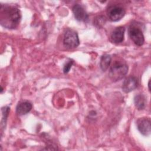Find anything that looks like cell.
Listing matches in <instances>:
<instances>
[{"label": "cell", "instance_id": "6da1fadb", "mask_svg": "<svg viewBox=\"0 0 151 151\" xmlns=\"http://www.w3.org/2000/svg\"><path fill=\"white\" fill-rule=\"evenodd\" d=\"M0 23L8 29L15 28L20 22L21 14L16 6L8 5H1Z\"/></svg>", "mask_w": 151, "mask_h": 151}, {"label": "cell", "instance_id": "7a4b0ae2", "mask_svg": "<svg viewBox=\"0 0 151 151\" xmlns=\"http://www.w3.org/2000/svg\"><path fill=\"white\" fill-rule=\"evenodd\" d=\"M128 65L123 61L115 60L110 67L109 76L113 81L122 79L128 72Z\"/></svg>", "mask_w": 151, "mask_h": 151}, {"label": "cell", "instance_id": "3957f363", "mask_svg": "<svg viewBox=\"0 0 151 151\" xmlns=\"http://www.w3.org/2000/svg\"><path fill=\"white\" fill-rule=\"evenodd\" d=\"M63 44L68 48H74L80 44V40L77 32L73 29H67L64 35Z\"/></svg>", "mask_w": 151, "mask_h": 151}, {"label": "cell", "instance_id": "277c9868", "mask_svg": "<svg viewBox=\"0 0 151 151\" xmlns=\"http://www.w3.org/2000/svg\"><path fill=\"white\" fill-rule=\"evenodd\" d=\"M125 14L126 11L124 8L117 5H111L107 9V14L109 19L113 22L120 20Z\"/></svg>", "mask_w": 151, "mask_h": 151}, {"label": "cell", "instance_id": "5b68a950", "mask_svg": "<svg viewBox=\"0 0 151 151\" xmlns=\"http://www.w3.org/2000/svg\"><path fill=\"white\" fill-rule=\"evenodd\" d=\"M128 34L133 42L138 46H141L145 41L144 35L142 30L133 25H130L128 29Z\"/></svg>", "mask_w": 151, "mask_h": 151}, {"label": "cell", "instance_id": "8992f818", "mask_svg": "<svg viewBox=\"0 0 151 151\" xmlns=\"http://www.w3.org/2000/svg\"><path fill=\"white\" fill-rule=\"evenodd\" d=\"M137 127L140 133L145 136H148L151 133V121L149 117L139 118L136 122Z\"/></svg>", "mask_w": 151, "mask_h": 151}, {"label": "cell", "instance_id": "52a82bcc", "mask_svg": "<svg viewBox=\"0 0 151 151\" xmlns=\"http://www.w3.org/2000/svg\"><path fill=\"white\" fill-rule=\"evenodd\" d=\"M73 12L75 18L78 21L86 22L88 19V15L87 13L81 5H74L73 7Z\"/></svg>", "mask_w": 151, "mask_h": 151}, {"label": "cell", "instance_id": "ba28073f", "mask_svg": "<svg viewBox=\"0 0 151 151\" xmlns=\"http://www.w3.org/2000/svg\"><path fill=\"white\" fill-rule=\"evenodd\" d=\"M138 86V80L134 76H130L126 78L122 84V90L125 93H129L135 88Z\"/></svg>", "mask_w": 151, "mask_h": 151}, {"label": "cell", "instance_id": "9c48e42d", "mask_svg": "<svg viewBox=\"0 0 151 151\" xmlns=\"http://www.w3.org/2000/svg\"><path fill=\"white\" fill-rule=\"evenodd\" d=\"M125 28L122 26L116 28L111 34V40L115 44H119L123 41Z\"/></svg>", "mask_w": 151, "mask_h": 151}, {"label": "cell", "instance_id": "30bf717a", "mask_svg": "<svg viewBox=\"0 0 151 151\" xmlns=\"http://www.w3.org/2000/svg\"><path fill=\"white\" fill-rule=\"evenodd\" d=\"M32 105L28 101H23L19 102L16 107V113L19 115L22 116L28 113L32 109Z\"/></svg>", "mask_w": 151, "mask_h": 151}, {"label": "cell", "instance_id": "8fae6325", "mask_svg": "<svg viewBox=\"0 0 151 151\" xmlns=\"http://www.w3.org/2000/svg\"><path fill=\"white\" fill-rule=\"evenodd\" d=\"M134 103L136 107L139 110H143L146 105V99L143 94H137L134 98Z\"/></svg>", "mask_w": 151, "mask_h": 151}, {"label": "cell", "instance_id": "7c38bea8", "mask_svg": "<svg viewBox=\"0 0 151 151\" xmlns=\"http://www.w3.org/2000/svg\"><path fill=\"white\" fill-rule=\"evenodd\" d=\"M111 57L109 54H104L101 57L100 61V66L102 71H106L111 64Z\"/></svg>", "mask_w": 151, "mask_h": 151}, {"label": "cell", "instance_id": "4fadbf2b", "mask_svg": "<svg viewBox=\"0 0 151 151\" xmlns=\"http://www.w3.org/2000/svg\"><path fill=\"white\" fill-rule=\"evenodd\" d=\"M1 110H2V119L1 120V126H2V128H4L6 126V122L7 117L8 116L9 111H10V108L8 106H5L1 109Z\"/></svg>", "mask_w": 151, "mask_h": 151}, {"label": "cell", "instance_id": "5bb4252c", "mask_svg": "<svg viewBox=\"0 0 151 151\" xmlns=\"http://www.w3.org/2000/svg\"><path fill=\"white\" fill-rule=\"evenodd\" d=\"M73 63H74V61L72 60H69L68 61H67V63H65V64L64 65V67H63V72L64 74H67L69 72Z\"/></svg>", "mask_w": 151, "mask_h": 151}, {"label": "cell", "instance_id": "9a60e30c", "mask_svg": "<svg viewBox=\"0 0 151 151\" xmlns=\"http://www.w3.org/2000/svg\"><path fill=\"white\" fill-rule=\"evenodd\" d=\"M101 16L98 17V18L96 19V21L94 22V24L98 25V27H100L101 25H103V24H104L105 22L104 21H105V19H104L105 18L103 17V18H101Z\"/></svg>", "mask_w": 151, "mask_h": 151}, {"label": "cell", "instance_id": "2e32d148", "mask_svg": "<svg viewBox=\"0 0 151 151\" xmlns=\"http://www.w3.org/2000/svg\"><path fill=\"white\" fill-rule=\"evenodd\" d=\"M148 87H149V91H150V80L149 81V83H148Z\"/></svg>", "mask_w": 151, "mask_h": 151}, {"label": "cell", "instance_id": "e0dca14e", "mask_svg": "<svg viewBox=\"0 0 151 151\" xmlns=\"http://www.w3.org/2000/svg\"><path fill=\"white\" fill-rule=\"evenodd\" d=\"M2 91H3V88L1 87V93H2Z\"/></svg>", "mask_w": 151, "mask_h": 151}]
</instances>
